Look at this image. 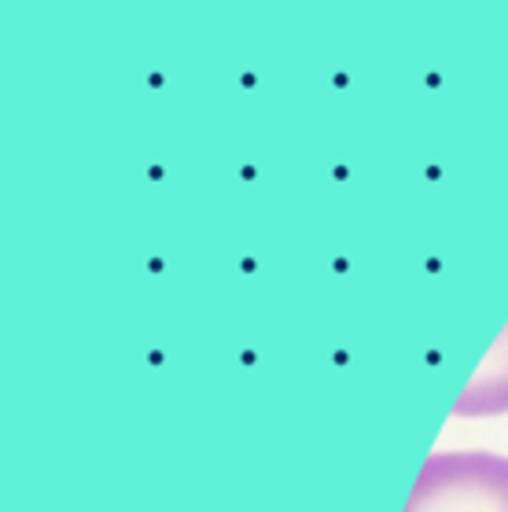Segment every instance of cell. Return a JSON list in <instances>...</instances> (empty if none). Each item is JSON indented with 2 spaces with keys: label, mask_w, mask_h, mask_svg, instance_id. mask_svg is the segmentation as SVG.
<instances>
[{
  "label": "cell",
  "mask_w": 508,
  "mask_h": 512,
  "mask_svg": "<svg viewBox=\"0 0 508 512\" xmlns=\"http://www.w3.org/2000/svg\"><path fill=\"white\" fill-rule=\"evenodd\" d=\"M405 512H508V457L486 450L431 454Z\"/></svg>",
  "instance_id": "obj_1"
},
{
  "label": "cell",
  "mask_w": 508,
  "mask_h": 512,
  "mask_svg": "<svg viewBox=\"0 0 508 512\" xmlns=\"http://www.w3.org/2000/svg\"><path fill=\"white\" fill-rule=\"evenodd\" d=\"M508 409V343H501L494 361H486V369L475 376L457 402L461 417H479V413H505Z\"/></svg>",
  "instance_id": "obj_2"
}]
</instances>
